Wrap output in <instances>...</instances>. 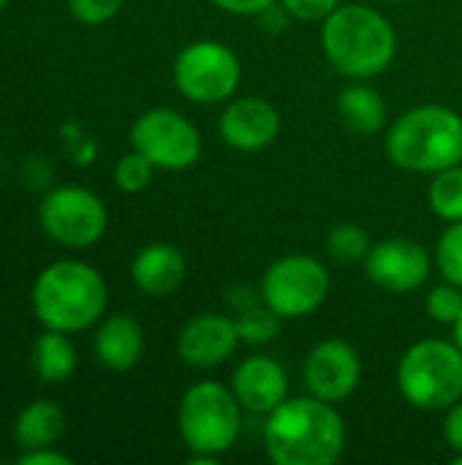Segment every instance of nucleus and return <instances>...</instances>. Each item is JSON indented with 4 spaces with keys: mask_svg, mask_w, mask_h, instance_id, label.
Segmentation results:
<instances>
[{
    "mask_svg": "<svg viewBox=\"0 0 462 465\" xmlns=\"http://www.w3.org/2000/svg\"><path fill=\"white\" fill-rule=\"evenodd\" d=\"M38 223L63 248H93L109 229V210L98 193L82 185H57L38 204Z\"/></svg>",
    "mask_w": 462,
    "mask_h": 465,
    "instance_id": "obj_10",
    "label": "nucleus"
},
{
    "mask_svg": "<svg viewBox=\"0 0 462 465\" xmlns=\"http://www.w3.org/2000/svg\"><path fill=\"white\" fill-rule=\"evenodd\" d=\"M327 63L343 79H376L398 57L395 25L368 3H340L319 30Z\"/></svg>",
    "mask_w": 462,
    "mask_h": 465,
    "instance_id": "obj_2",
    "label": "nucleus"
},
{
    "mask_svg": "<svg viewBox=\"0 0 462 465\" xmlns=\"http://www.w3.org/2000/svg\"><path fill=\"white\" fill-rule=\"evenodd\" d=\"M428 204H430V213L441 218L444 223L462 221V163L430 174Z\"/></svg>",
    "mask_w": 462,
    "mask_h": 465,
    "instance_id": "obj_21",
    "label": "nucleus"
},
{
    "mask_svg": "<svg viewBox=\"0 0 462 465\" xmlns=\"http://www.w3.org/2000/svg\"><path fill=\"white\" fill-rule=\"evenodd\" d=\"M444 414V441L455 455H462V398Z\"/></svg>",
    "mask_w": 462,
    "mask_h": 465,
    "instance_id": "obj_30",
    "label": "nucleus"
},
{
    "mask_svg": "<svg viewBox=\"0 0 462 465\" xmlns=\"http://www.w3.org/2000/svg\"><path fill=\"white\" fill-rule=\"evenodd\" d=\"M234 324H237L240 341L245 346H253V349L256 346H270L272 341H278V335L283 330V319L272 308H267L264 302L234 313Z\"/></svg>",
    "mask_w": 462,
    "mask_h": 465,
    "instance_id": "obj_23",
    "label": "nucleus"
},
{
    "mask_svg": "<svg viewBox=\"0 0 462 465\" xmlns=\"http://www.w3.org/2000/svg\"><path fill=\"white\" fill-rule=\"evenodd\" d=\"M259 302H264L259 289H251V286H237V289H231V292H229V305H231V311H234V313H240V311H248V308H253V305H259Z\"/></svg>",
    "mask_w": 462,
    "mask_h": 465,
    "instance_id": "obj_32",
    "label": "nucleus"
},
{
    "mask_svg": "<svg viewBox=\"0 0 462 465\" xmlns=\"http://www.w3.org/2000/svg\"><path fill=\"white\" fill-rule=\"evenodd\" d=\"M302 381L308 395L340 406L362 384V357L349 341L327 338L308 351Z\"/></svg>",
    "mask_w": 462,
    "mask_h": 465,
    "instance_id": "obj_12",
    "label": "nucleus"
},
{
    "mask_svg": "<svg viewBox=\"0 0 462 465\" xmlns=\"http://www.w3.org/2000/svg\"><path fill=\"white\" fill-rule=\"evenodd\" d=\"M384 155L403 172L436 174L462 163V117L444 104H419L384 131Z\"/></svg>",
    "mask_w": 462,
    "mask_h": 465,
    "instance_id": "obj_4",
    "label": "nucleus"
},
{
    "mask_svg": "<svg viewBox=\"0 0 462 465\" xmlns=\"http://www.w3.org/2000/svg\"><path fill=\"white\" fill-rule=\"evenodd\" d=\"M338 117L357 136H376L389 125L387 101L368 79H349L338 95Z\"/></svg>",
    "mask_w": 462,
    "mask_h": 465,
    "instance_id": "obj_18",
    "label": "nucleus"
},
{
    "mask_svg": "<svg viewBox=\"0 0 462 465\" xmlns=\"http://www.w3.org/2000/svg\"><path fill=\"white\" fill-rule=\"evenodd\" d=\"M95 360L114 373H125L136 368L144 357V330L128 313H112L98 322L93 338Z\"/></svg>",
    "mask_w": 462,
    "mask_h": 465,
    "instance_id": "obj_16",
    "label": "nucleus"
},
{
    "mask_svg": "<svg viewBox=\"0 0 462 465\" xmlns=\"http://www.w3.org/2000/svg\"><path fill=\"white\" fill-rule=\"evenodd\" d=\"M210 3L229 16H264L278 5V0H210Z\"/></svg>",
    "mask_w": 462,
    "mask_h": 465,
    "instance_id": "obj_29",
    "label": "nucleus"
},
{
    "mask_svg": "<svg viewBox=\"0 0 462 465\" xmlns=\"http://www.w3.org/2000/svg\"><path fill=\"white\" fill-rule=\"evenodd\" d=\"M346 441L338 406L313 395L286 398L264 422V452L275 465H335Z\"/></svg>",
    "mask_w": 462,
    "mask_h": 465,
    "instance_id": "obj_1",
    "label": "nucleus"
},
{
    "mask_svg": "<svg viewBox=\"0 0 462 465\" xmlns=\"http://www.w3.org/2000/svg\"><path fill=\"white\" fill-rule=\"evenodd\" d=\"M174 87L182 98L202 106L226 104L240 93L242 84V60L240 54L212 38L185 44L172 65Z\"/></svg>",
    "mask_w": 462,
    "mask_h": 465,
    "instance_id": "obj_7",
    "label": "nucleus"
},
{
    "mask_svg": "<svg viewBox=\"0 0 462 465\" xmlns=\"http://www.w3.org/2000/svg\"><path fill=\"white\" fill-rule=\"evenodd\" d=\"M387 3H406V0H387Z\"/></svg>",
    "mask_w": 462,
    "mask_h": 465,
    "instance_id": "obj_36",
    "label": "nucleus"
},
{
    "mask_svg": "<svg viewBox=\"0 0 462 465\" xmlns=\"http://www.w3.org/2000/svg\"><path fill=\"white\" fill-rule=\"evenodd\" d=\"M63 433H65V414L52 401L27 403L14 422V439L22 447V452L52 447L63 439Z\"/></svg>",
    "mask_w": 462,
    "mask_h": 465,
    "instance_id": "obj_19",
    "label": "nucleus"
},
{
    "mask_svg": "<svg viewBox=\"0 0 462 465\" xmlns=\"http://www.w3.org/2000/svg\"><path fill=\"white\" fill-rule=\"evenodd\" d=\"M425 311H428L430 322L452 327L462 316V289L449 281L433 286L425 297Z\"/></svg>",
    "mask_w": 462,
    "mask_h": 465,
    "instance_id": "obj_26",
    "label": "nucleus"
},
{
    "mask_svg": "<svg viewBox=\"0 0 462 465\" xmlns=\"http://www.w3.org/2000/svg\"><path fill=\"white\" fill-rule=\"evenodd\" d=\"M229 387L245 411L261 417L275 411L289 398L286 368L267 354H251L242 362H237Z\"/></svg>",
    "mask_w": 462,
    "mask_h": 465,
    "instance_id": "obj_15",
    "label": "nucleus"
},
{
    "mask_svg": "<svg viewBox=\"0 0 462 465\" xmlns=\"http://www.w3.org/2000/svg\"><path fill=\"white\" fill-rule=\"evenodd\" d=\"M242 406L231 387L221 381H196L177 406V430L191 455L223 458L242 433Z\"/></svg>",
    "mask_w": 462,
    "mask_h": 465,
    "instance_id": "obj_6",
    "label": "nucleus"
},
{
    "mask_svg": "<svg viewBox=\"0 0 462 465\" xmlns=\"http://www.w3.org/2000/svg\"><path fill=\"white\" fill-rule=\"evenodd\" d=\"M373 248V237L362 223H338L327 234V253L340 264H362Z\"/></svg>",
    "mask_w": 462,
    "mask_h": 465,
    "instance_id": "obj_22",
    "label": "nucleus"
},
{
    "mask_svg": "<svg viewBox=\"0 0 462 465\" xmlns=\"http://www.w3.org/2000/svg\"><path fill=\"white\" fill-rule=\"evenodd\" d=\"M155 166L131 147V153H125L117 163H114V185L123 193H142L150 188L152 177H155Z\"/></svg>",
    "mask_w": 462,
    "mask_h": 465,
    "instance_id": "obj_25",
    "label": "nucleus"
},
{
    "mask_svg": "<svg viewBox=\"0 0 462 465\" xmlns=\"http://www.w3.org/2000/svg\"><path fill=\"white\" fill-rule=\"evenodd\" d=\"M5 5H8V0H0V11H3Z\"/></svg>",
    "mask_w": 462,
    "mask_h": 465,
    "instance_id": "obj_35",
    "label": "nucleus"
},
{
    "mask_svg": "<svg viewBox=\"0 0 462 465\" xmlns=\"http://www.w3.org/2000/svg\"><path fill=\"white\" fill-rule=\"evenodd\" d=\"M30 302L44 330L74 335L103 319L109 286L93 264L79 259H57L38 272Z\"/></svg>",
    "mask_w": 462,
    "mask_h": 465,
    "instance_id": "obj_3",
    "label": "nucleus"
},
{
    "mask_svg": "<svg viewBox=\"0 0 462 465\" xmlns=\"http://www.w3.org/2000/svg\"><path fill=\"white\" fill-rule=\"evenodd\" d=\"M433 253L411 237H387L373 242L368 259L362 262L365 275L373 286L389 294L419 292L433 272Z\"/></svg>",
    "mask_w": 462,
    "mask_h": 465,
    "instance_id": "obj_11",
    "label": "nucleus"
},
{
    "mask_svg": "<svg viewBox=\"0 0 462 465\" xmlns=\"http://www.w3.org/2000/svg\"><path fill=\"white\" fill-rule=\"evenodd\" d=\"M218 134L237 153H261L280 134V112L261 95H234L218 117Z\"/></svg>",
    "mask_w": 462,
    "mask_h": 465,
    "instance_id": "obj_13",
    "label": "nucleus"
},
{
    "mask_svg": "<svg viewBox=\"0 0 462 465\" xmlns=\"http://www.w3.org/2000/svg\"><path fill=\"white\" fill-rule=\"evenodd\" d=\"M433 259H436V267L444 275V281L457 283L462 289V221L447 223V229L438 237Z\"/></svg>",
    "mask_w": 462,
    "mask_h": 465,
    "instance_id": "obj_24",
    "label": "nucleus"
},
{
    "mask_svg": "<svg viewBox=\"0 0 462 465\" xmlns=\"http://www.w3.org/2000/svg\"><path fill=\"white\" fill-rule=\"evenodd\" d=\"M68 11L74 19H79L82 25H103L109 19H114L125 0H65Z\"/></svg>",
    "mask_w": 462,
    "mask_h": 465,
    "instance_id": "obj_27",
    "label": "nucleus"
},
{
    "mask_svg": "<svg viewBox=\"0 0 462 465\" xmlns=\"http://www.w3.org/2000/svg\"><path fill=\"white\" fill-rule=\"evenodd\" d=\"M188 264L177 245L150 242L131 262V281L147 297H169L185 281Z\"/></svg>",
    "mask_w": 462,
    "mask_h": 465,
    "instance_id": "obj_17",
    "label": "nucleus"
},
{
    "mask_svg": "<svg viewBox=\"0 0 462 465\" xmlns=\"http://www.w3.org/2000/svg\"><path fill=\"white\" fill-rule=\"evenodd\" d=\"M261 300L283 322H300L313 316L332 292V275L327 264L308 253H289L275 259L259 283Z\"/></svg>",
    "mask_w": 462,
    "mask_h": 465,
    "instance_id": "obj_8",
    "label": "nucleus"
},
{
    "mask_svg": "<svg viewBox=\"0 0 462 465\" xmlns=\"http://www.w3.org/2000/svg\"><path fill=\"white\" fill-rule=\"evenodd\" d=\"M131 147L158 172H185L199 163L204 142L191 117L172 106H155L133 120Z\"/></svg>",
    "mask_w": 462,
    "mask_h": 465,
    "instance_id": "obj_9",
    "label": "nucleus"
},
{
    "mask_svg": "<svg viewBox=\"0 0 462 465\" xmlns=\"http://www.w3.org/2000/svg\"><path fill=\"white\" fill-rule=\"evenodd\" d=\"M22 465H71V458L60 452L54 444L52 447H38V450H25L19 455Z\"/></svg>",
    "mask_w": 462,
    "mask_h": 465,
    "instance_id": "obj_31",
    "label": "nucleus"
},
{
    "mask_svg": "<svg viewBox=\"0 0 462 465\" xmlns=\"http://www.w3.org/2000/svg\"><path fill=\"white\" fill-rule=\"evenodd\" d=\"M452 341L460 346V351H462V316L455 322V324H452Z\"/></svg>",
    "mask_w": 462,
    "mask_h": 465,
    "instance_id": "obj_33",
    "label": "nucleus"
},
{
    "mask_svg": "<svg viewBox=\"0 0 462 465\" xmlns=\"http://www.w3.org/2000/svg\"><path fill=\"white\" fill-rule=\"evenodd\" d=\"M33 371L46 384H63L68 381L79 368V354L68 332L44 330L33 343Z\"/></svg>",
    "mask_w": 462,
    "mask_h": 465,
    "instance_id": "obj_20",
    "label": "nucleus"
},
{
    "mask_svg": "<svg viewBox=\"0 0 462 465\" xmlns=\"http://www.w3.org/2000/svg\"><path fill=\"white\" fill-rule=\"evenodd\" d=\"M240 332L234 316L223 313H199L177 335V354L188 368L212 371L229 362L240 349Z\"/></svg>",
    "mask_w": 462,
    "mask_h": 465,
    "instance_id": "obj_14",
    "label": "nucleus"
},
{
    "mask_svg": "<svg viewBox=\"0 0 462 465\" xmlns=\"http://www.w3.org/2000/svg\"><path fill=\"white\" fill-rule=\"evenodd\" d=\"M343 0H278L280 11L297 22H324Z\"/></svg>",
    "mask_w": 462,
    "mask_h": 465,
    "instance_id": "obj_28",
    "label": "nucleus"
},
{
    "mask_svg": "<svg viewBox=\"0 0 462 465\" xmlns=\"http://www.w3.org/2000/svg\"><path fill=\"white\" fill-rule=\"evenodd\" d=\"M452 463L462 465V455H455V458H452Z\"/></svg>",
    "mask_w": 462,
    "mask_h": 465,
    "instance_id": "obj_34",
    "label": "nucleus"
},
{
    "mask_svg": "<svg viewBox=\"0 0 462 465\" xmlns=\"http://www.w3.org/2000/svg\"><path fill=\"white\" fill-rule=\"evenodd\" d=\"M398 392L417 411H447L462 398V351L455 341L425 338L398 362Z\"/></svg>",
    "mask_w": 462,
    "mask_h": 465,
    "instance_id": "obj_5",
    "label": "nucleus"
}]
</instances>
